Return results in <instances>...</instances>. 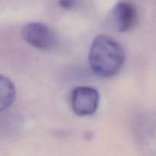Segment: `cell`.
I'll return each instance as SVG.
<instances>
[{
  "label": "cell",
  "mask_w": 156,
  "mask_h": 156,
  "mask_svg": "<svg viewBox=\"0 0 156 156\" xmlns=\"http://www.w3.org/2000/svg\"><path fill=\"white\" fill-rule=\"evenodd\" d=\"M126 55L119 43L108 35L94 38L89 52V65L94 74L111 78L119 73L124 64Z\"/></svg>",
  "instance_id": "6da1fadb"
},
{
  "label": "cell",
  "mask_w": 156,
  "mask_h": 156,
  "mask_svg": "<svg viewBox=\"0 0 156 156\" xmlns=\"http://www.w3.org/2000/svg\"><path fill=\"white\" fill-rule=\"evenodd\" d=\"M21 36L26 42L41 50H51L57 44V37L54 32L42 23L27 24L22 29Z\"/></svg>",
  "instance_id": "7a4b0ae2"
},
{
  "label": "cell",
  "mask_w": 156,
  "mask_h": 156,
  "mask_svg": "<svg viewBox=\"0 0 156 156\" xmlns=\"http://www.w3.org/2000/svg\"><path fill=\"white\" fill-rule=\"evenodd\" d=\"M99 105V94L94 88L90 87H77L71 94V105L75 114L78 116L92 115L97 111Z\"/></svg>",
  "instance_id": "3957f363"
},
{
  "label": "cell",
  "mask_w": 156,
  "mask_h": 156,
  "mask_svg": "<svg viewBox=\"0 0 156 156\" xmlns=\"http://www.w3.org/2000/svg\"><path fill=\"white\" fill-rule=\"evenodd\" d=\"M138 12L136 6L126 0H121L116 4L111 14V22L120 32H126L136 24Z\"/></svg>",
  "instance_id": "277c9868"
},
{
  "label": "cell",
  "mask_w": 156,
  "mask_h": 156,
  "mask_svg": "<svg viewBox=\"0 0 156 156\" xmlns=\"http://www.w3.org/2000/svg\"><path fill=\"white\" fill-rule=\"evenodd\" d=\"M16 96L15 87L9 78L0 75V113L13 104Z\"/></svg>",
  "instance_id": "5b68a950"
},
{
  "label": "cell",
  "mask_w": 156,
  "mask_h": 156,
  "mask_svg": "<svg viewBox=\"0 0 156 156\" xmlns=\"http://www.w3.org/2000/svg\"><path fill=\"white\" fill-rule=\"evenodd\" d=\"M59 5L65 9H70L76 5V0H59Z\"/></svg>",
  "instance_id": "8992f818"
}]
</instances>
